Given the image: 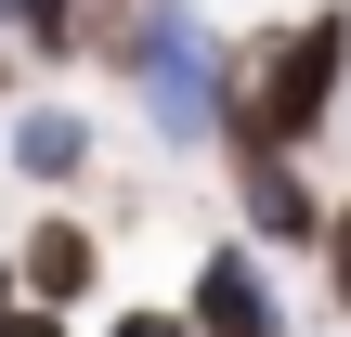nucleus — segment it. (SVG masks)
Masks as SVG:
<instances>
[{
	"label": "nucleus",
	"mask_w": 351,
	"mask_h": 337,
	"mask_svg": "<svg viewBox=\"0 0 351 337\" xmlns=\"http://www.w3.org/2000/svg\"><path fill=\"white\" fill-rule=\"evenodd\" d=\"M339 65H351V13H313V26H274L247 52V78L221 91V156H300L313 117L339 104Z\"/></svg>",
	"instance_id": "obj_1"
},
{
	"label": "nucleus",
	"mask_w": 351,
	"mask_h": 337,
	"mask_svg": "<svg viewBox=\"0 0 351 337\" xmlns=\"http://www.w3.org/2000/svg\"><path fill=\"white\" fill-rule=\"evenodd\" d=\"M195 337H287L274 299H261V273H247V247H208V273H195Z\"/></svg>",
	"instance_id": "obj_2"
},
{
	"label": "nucleus",
	"mask_w": 351,
	"mask_h": 337,
	"mask_svg": "<svg viewBox=\"0 0 351 337\" xmlns=\"http://www.w3.org/2000/svg\"><path fill=\"white\" fill-rule=\"evenodd\" d=\"M234 182H247V221H261V247H326V221H339V208H313L287 156H247Z\"/></svg>",
	"instance_id": "obj_3"
},
{
	"label": "nucleus",
	"mask_w": 351,
	"mask_h": 337,
	"mask_svg": "<svg viewBox=\"0 0 351 337\" xmlns=\"http://www.w3.org/2000/svg\"><path fill=\"white\" fill-rule=\"evenodd\" d=\"M13 273H26V299H91L104 247H91V221H65V208H52V221L26 234V260H13Z\"/></svg>",
	"instance_id": "obj_4"
},
{
	"label": "nucleus",
	"mask_w": 351,
	"mask_h": 337,
	"mask_svg": "<svg viewBox=\"0 0 351 337\" xmlns=\"http://www.w3.org/2000/svg\"><path fill=\"white\" fill-rule=\"evenodd\" d=\"M13 156H26L39 182H78V169H91V130H78V117L52 104V117H26V130H13Z\"/></svg>",
	"instance_id": "obj_5"
},
{
	"label": "nucleus",
	"mask_w": 351,
	"mask_h": 337,
	"mask_svg": "<svg viewBox=\"0 0 351 337\" xmlns=\"http://www.w3.org/2000/svg\"><path fill=\"white\" fill-rule=\"evenodd\" d=\"M0 337H65V299H26V312H0Z\"/></svg>",
	"instance_id": "obj_6"
},
{
	"label": "nucleus",
	"mask_w": 351,
	"mask_h": 337,
	"mask_svg": "<svg viewBox=\"0 0 351 337\" xmlns=\"http://www.w3.org/2000/svg\"><path fill=\"white\" fill-rule=\"evenodd\" d=\"M104 337H195V312H117Z\"/></svg>",
	"instance_id": "obj_7"
},
{
	"label": "nucleus",
	"mask_w": 351,
	"mask_h": 337,
	"mask_svg": "<svg viewBox=\"0 0 351 337\" xmlns=\"http://www.w3.org/2000/svg\"><path fill=\"white\" fill-rule=\"evenodd\" d=\"M326 273H339V312H351V208L326 221Z\"/></svg>",
	"instance_id": "obj_8"
}]
</instances>
